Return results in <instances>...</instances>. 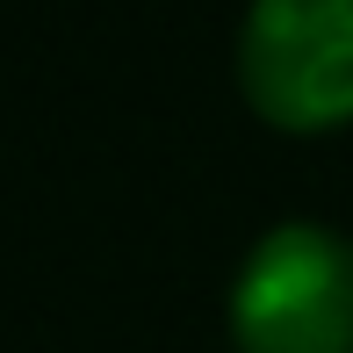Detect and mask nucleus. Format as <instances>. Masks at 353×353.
<instances>
[{"mask_svg": "<svg viewBox=\"0 0 353 353\" xmlns=\"http://www.w3.org/2000/svg\"><path fill=\"white\" fill-rule=\"evenodd\" d=\"M238 353H353V238L325 216H281L245 245L223 296Z\"/></svg>", "mask_w": 353, "mask_h": 353, "instance_id": "f257e3e1", "label": "nucleus"}, {"mask_svg": "<svg viewBox=\"0 0 353 353\" xmlns=\"http://www.w3.org/2000/svg\"><path fill=\"white\" fill-rule=\"evenodd\" d=\"M231 72L274 130L310 137L353 123V0H245Z\"/></svg>", "mask_w": 353, "mask_h": 353, "instance_id": "f03ea898", "label": "nucleus"}]
</instances>
